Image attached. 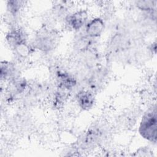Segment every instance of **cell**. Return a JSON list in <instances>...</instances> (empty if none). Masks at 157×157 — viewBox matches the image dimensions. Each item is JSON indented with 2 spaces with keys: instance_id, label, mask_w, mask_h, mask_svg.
<instances>
[{
  "instance_id": "1",
  "label": "cell",
  "mask_w": 157,
  "mask_h": 157,
  "mask_svg": "<svg viewBox=\"0 0 157 157\" xmlns=\"http://www.w3.org/2000/svg\"><path fill=\"white\" fill-rule=\"evenodd\" d=\"M59 35L57 31L50 28H43L36 34L34 47L44 52L54 50L58 45Z\"/></svg>"
},
{
  "instance_id": "2",
  "label": "cell",
  "mask_w": 157,
  "mask_h": 157,
  "mask_svg": "<svg viewBox=\"0 0 157 157\" xmlns=\"http://www.w3.org/2000/svg\"><path fill=\"white\" fill-rule=\"evenodd\" d=\"M156 108L155 106L144 115L139 128V132L140 136L153 143L156 142Z\"/></svg>"
},
{
  "instance_id": "3",
  "label": "cell",
  "mask_w": 157,
  "mask_h": 157,
  "mask_svg": "<svg viewBox=\"0 0 157 157\" xmlns=\"http://www.w3.org/2000/svg\"><path fill=\"white\" fill-rule=\"evenodd\" d=\"M88 18L87 12L85 10H80L68 16L66 20L72 29L78 31L87 23Z\"/></svg>"
},
{
  "instance_id": "4",
  "label": "cell",
  "mask_w": 157,
  "mask_h": 157,
  "mask_svg": "<svg viewBox=\"0 0 157 157\" xmlns=\"http://www.w3.org/2000/svg\"><path fill=\"white\" fill-rule=\"evenodd\" d=\"M6 39L12 49L20 44L27 42L26 34L23 29L19 28H14L10 29L7 33Z\"/></svg>"
},
{
  "instance_id": "5",
  "label": "cell",
  "mask_w": 157,
  "mask_h": 157,
  "mask_svg": "<svg viewBox=\"0 0 157 157\" xmlns=\"http://www.w3.org/2000/svg\"><path fill=\"white\" fill-rule=\"evenodd\" d=\"M105 24L104 21L99 17L94 18L89 21L85 28V33L88 37L95 38L99 37L104 31Z\"/></svg>"
},
{
  "instance_id": "6",
  "label": "cell",
  "mask_w": 157,
  "mask_h": 157,
  "mask_svg": "<svg viewBox=\"0 0 157 157\" xmlns=\"http://www.w3.org/2000/svg\"><path fill=\"white\" fill-rule=\"evenodd\" d=\"M79 107L84 110L91 109L94 104V96L88 90H81L78 92L76 96Z\"/></svg>"
},
{
  "instance_id": "7",
  "label": "cell",
  "mask_w": 157,
  "mask_h": 157,
  "mask_svg": "<svg viewBox=\"0 0 157 157\" xmlns=\"http://www.w3.org/2000/svg\"><path fill=\"white\" fill-rule=\"evenodd\" d=\"M56 78L59 87L62 89L69 90L74 88L77 84L76 79L72 75L65 71H57Z\"/></svg>"
},
{
  "instance_id": "8",
  "label": "cell",
  "mask_w": 157,
  "mask_h": 157,
  "mask_svg": "<svg viewBox=\"0 0 157 157\" xmlns=\"http://www.w3.org/2000/svg\"><path fill=\"white\" fill-rule=\"evenodd\" d=\"M15 68L13 63L7 61L1 62L0 74L1 79L7 80L12 78L15 74Z\"/></svg>"
},
{
  "instance_id": "9",
  "label": "cell",
  "mask_w": 157,
  "mask_h": 157,
  "mask_svg": "<svg viewBox=\"0 0 157 157\" xmlns=\"http://www.w3.org/2000/svg\"><path fill=\"white\" fill-rule=\"evenodd\" d=\"M24 2L21 1L9 0L7 2V11L9 15L15 17L21 9Z\"/></svg>"
},
{
  "instance_id": "10",
  "label": "cell",
  "mask_w": 157,
  "mask_h": 157,
  "mask_svg": "<svg viewBox=\"0 0 157 157\" xmlns=\"http://www.w3.org/2000/svg\"><path fill=\"white\" fill-rule=\"evenodd\" d=\"M32 47L29 44L26 42L20 44L15 47H14L12 50L14 52L20 57L26 58L31 54L32 52Z\"/></svg>"
},
{
  "instance_id": "11",
  "label": "cell",
  "mask_w": 157,
  "mask_h": 157,
  "mask_svg": "<svg viewBox=\"0 0 157 157\" xmlns=\"http://www.w3.org/2000/svg\"><path fill=\"white\" fill-rule=\"evenodd\" d=\"M13 88L17 93H21L26 88L27 82L24 78H13L12 82Z\"/></svg>"
},
{
  "instance_id": "12",
  "label": "cell",
  "mask_w": 157,
  "mask_h": 157,
  "mask_svg": "<svg viewBox=\"0 0 157 157\" xmlns=\"http://www.w3.org/2000/svg\"><path fill=\"white\" fill-rule=\"evenodd\" d=\"M156 1H136L137 7L144 11L152 12L156 9Z\"/></svg>"
}]
</instances>
